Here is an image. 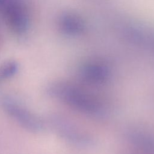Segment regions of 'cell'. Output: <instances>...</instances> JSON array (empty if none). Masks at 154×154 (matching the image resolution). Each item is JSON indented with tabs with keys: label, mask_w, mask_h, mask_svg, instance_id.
I'll return each mask as SVG.
<instances>
[{
	"label": "cell",
	"mask_w": 154,
	"mask_h": 154,
	"mask_svg": "<svg viewBox=\"0 0 154 154\" xmlns=\"http://www.w3.org/2000/svg\"><path fill=\"white\" fill-rule=\"evenodd\" d=\"M17 64L15 61L5 62L0 68V76L2 79H8L14 75L17 70Z\"/></svg>",
	"instance_id": "6da1fadb"
}]
</instances>
